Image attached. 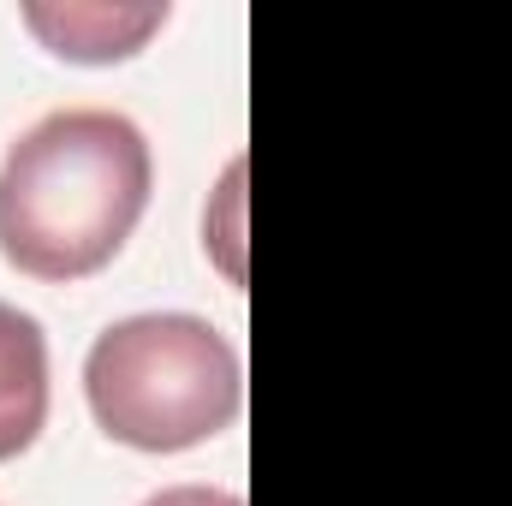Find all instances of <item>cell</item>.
Masks as SVG:
<instances>
[{
  "instance_id": "cell-3",
  "label": "cell",
  "mask_w": 512,
  "mask_h": 506,
  "mask_svg": "<svg viewBox=\"0 0 512 506\" xmlns=\"http://www.w3.org/2000/svg\"><path fill=\"white\" fill-rule=\"evenodd\" d=\"M48 423V340L42 322L0 298V465L18 459Z\"/></svg>"
},
{
  "instance_id": "cell-4",
  "label": "cell",
  "mask_w": 512,
  "mask_h": 506,
  "mask_svg": "<svg viewBox=\"0 0 512 506\" xmlns=\"http://www.w3.org/2000/svg\"><path fill=\"white\" fill-rule=\"evenodd\" d=\"M143 506H245V501H239V495H227V489H209V483H179V489L149 495Z\"/></svg>"
},
{
  "instance_id": "cell-2",
  "label": "cell",
  "mask_w": 512,
  "mask_h": 506,
  "mask_svg": "<svg viewBox=\"0 0 512 506\" xmlns=\"http://www.w3.org/2000/svg\"><path fill=\"white\" fill-rule=\"evenodd\" d=\"M84 393L114 441L137 453H185L239 417L245 376L233 340L215 322L149 310L96 334L84 358Z\"/></svg>"
},
{
  "instance_id": "cell-1",
  "label": "cell",
  "mask_w": 512,
  "mask_h": 506,
  "mask_svg": "<svg viewBox=\"0 0 512 506\" xmlns=\"http://www.w3.org/2000/svg\"><path fill=\"white\" fill-rule=\"evenodd\" d=\"M149 185V137L126 114H42L0 161V256L30 280H84L126 251Z\"/></svg>"
}]
</instances>
